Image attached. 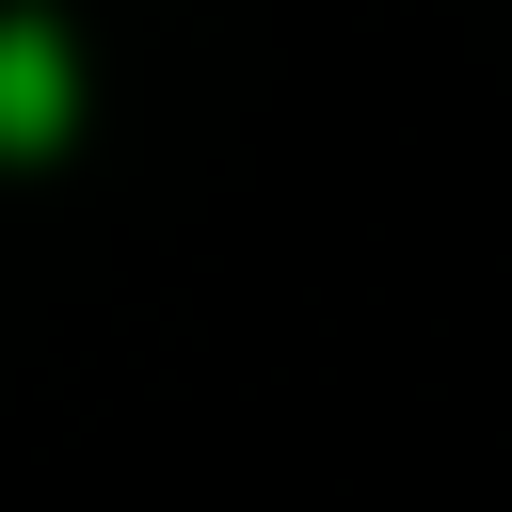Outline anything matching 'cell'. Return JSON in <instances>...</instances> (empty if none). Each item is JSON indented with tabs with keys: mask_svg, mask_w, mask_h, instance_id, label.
I'll use <instances>...</instances> for the list:
<instances>
[{
	"mask_svg": "<svg viewBox=\"0 0 512 512\" xmlns=\"http://www.w3.org/2000/svg\"><path fill=\"white\" fill-rule=\"evenodd\" d=\"M0 144H64V32L32 0L0 16Z\"/></svg>",
	"mask_w": 512,
	"mask_h": 512,
	"instance_id": "1",
	"label": "cell"
}]
</instances>
